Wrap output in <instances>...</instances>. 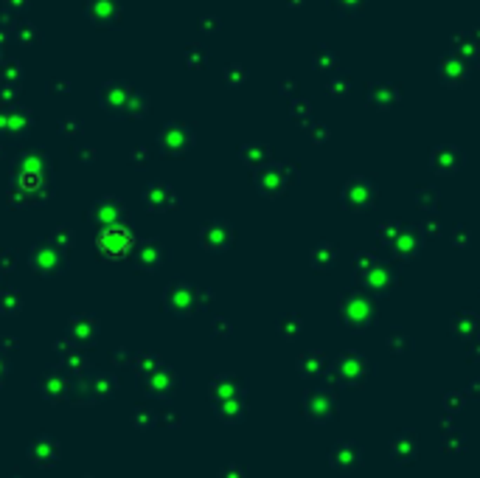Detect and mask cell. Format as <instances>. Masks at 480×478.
<instances>
[{
	"instance_id": "1",
	"label": "cell",
	"mask_w": 480,
	"mask_h": 478,
	"mask_svg": "<svg viewBox=\"0 0 480 478\" xmlns=\"http://www.w3.org/2000/svg\"><path fill=\"white\" fill-rule=\"evenodd\" d=\"M132 93H135V88H132L126 79H107V82H101V88H99V99L104 102L107 110H115V113H124V110H126Z\"/></svg>"
},
{
	"instance_id": "2",
	"label": "cell",
	"mask_w": 480,
	"mask_h": 478,
	"mask_svg": "<svg viewBox=\"0 0 480 478\" xmlns=\"http://www.w3.org/2000/svg\"><path fill=\"white\" fill-rule=\"evenodd\" d=\"M85 12L93 23L99 26H113L121 20L124 15V6H121V0H85Z\"/></svg>"
},
{
	"instance_id": "3",
	"label": "cell",
	"mask_w": 480,
	"mask_h": 478,
	"mask_svg": "<svg viewBox=\"0 0 480 478\" xmlns=\"http://www.w3.org/2000/svg\"><path fill=\"white\" fill-rule=\"evenodd\" d=\"M160 141H163V147H169V150H180V147H185V144L191 141V129H188V124H183V121H172V124H166V129L160 132Z\"/></svg>"
},
{
	"instance_id": "4",
	"label": "cell",
	"mask_w": 480,
	"mask_h": 478,
	"mask_svg": "<svg viewBox=\"0 0 480 478\" xmlns=\"http://www.w3.org/2000/svg\"><path fill=\"white\" fill-rule=\"evenodd\" d=\"M15 37H17V42H23V45H37L40 40H42V31H40V26L37 23H31V20H20L17 17V23H15V31H12Z\"/></svg>"
},
{
	"instance_id": "5",
	"label": "cell",
	"mask_w": 480,
	"mask_h": 478,
	"mask_svg": "<svg viewBox=\"0 0 480 478\" xmlns=\"http://www.w3.org/2000/svg\"><path fill=\"white\" fill-rule=\"evenodd\" d=\"M20 79H23V65H20V59H15V56H3V59H0V82L17 85Z\"/></svg>"
},
{
	"instance_id": "6",
	"label": "cell",
	"mask_w": 480,
	"mask_h": 478,
	"mask_svg": "<svg viewBox=\"0 0 480 478\" xmlns=\"http://www.w3.org/2000/svg\"><path fill=\"white\" fill-rule=\"evenodd\" d=\"M205 56H208V45H205V42L194 40V42H185L183 45V59L188 65H199V62H205Z\"/></svg>"
},
{
	"instance_id": "7",
	"label": "cell",
	"mask_w": 480,
	"mask_h": 478,
	"mask_svg": "<svg viewBox=\"0 0 480 478\" xmlns=\"http://www.w3.org/2000/svg\"><path fill=\"white\" fill-rule=\"evenodd\" d=\"M15 23H17V15L9 12L6 6H0V42H3L15 31Z\"/></svg>"
},
{
	"instance_id": "8",
	"label": "cell",
	"mask_w": 480,
	"mask_h": 478,
	"mask_svg": "<svg viewBox=\"0 0 480 478\" xmlns=\"http://www.w3.org/2000/svg\"><path fill=\"white\" fill-rule=\"evenodd\" d=\"M147 104H149V96H147V93H141V90H135L124 113H126V115H141V113L147 110Z\"/></svg>"
},
{
	"instance_id": "9",
	"label": "cell",
	"mask_w": 480,
	"mask_h": 478,
	"mask_svg": "<svg viewBox=\"0 0 480 478\" xmlns=\"http://www.w3.org/2000/svg\"><path fill=\"white\" fill-rule=\"evenodd\" d=\"M28 3H31V0H3V6L9 9V12H23V9H28Z\"/></svg>"
},
{
	"instance_id": "10",
	"label": "cell",
	"mask_w": 480,
	"mask_h": 478,
	"mask_svg": "<svg viewBox=\"0 0 480 478\" xmlns=\"http://www.w3.org/2000/svg\"><path fill=\"white\" fill-rule=\"evenodd\" d=\"M220 26V20L214 17V15H202L199 17V29H205V31H211V29H217Z\"/></svg>"
},
{
	"instance_id": "11",
	"label": "cell",
	"mask_w": 480,
	"mask_h": 478,
	"mask_svg": "<svg viewBox=\"0 0 480 478\" xmlns=\"http://www.w3.org/2000/svg\"><path fill=\"white\" fill-rule=\"evenodd\" d=\"M51 88H53V90H62V88H67V82H65V79H53Z\"/></svg>"
},
{
	"instance_id": "12",
	"label": "cell",
	"mask_w": 480,
	"mask_h": 478,
	"mask_svg": "<svg viewBox=\"0 0 480 478\" xmlns=\"http://www.w3.org/2000/svg\"><path fill=\"white\" fill-rule=\"evenodd\" d=\"M0 59H3V56H0Z\"/></svg>"
}]
</instances>
